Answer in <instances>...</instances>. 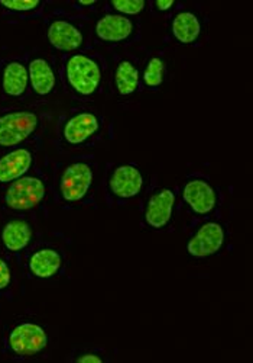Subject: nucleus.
<instances>
[{
	"label": "nucleus",
	"mask_w": 253,
	"mask_h": 363,
	"mask_svg": "<svg viewBox=\"0 0 253 363\" xmlns=\"http://www.w3.org/2000/svg\"><path fill=\"white\" fill-rule=\"evenodd\" d=\"M67 77L77 94L90 96L96 92L100 84L102 72L93 58L83 54H76L67 63Z\"/></svg>",
	"instance_id": "nucleus-1"
},
{
	"label": "nucleus",
	"mask_w": 253,
	"mask_h": 363,
	"mask_svg": "<svg viewBox=\"0 0 253 363\" xmlns=\"http://www.w3.org/2000/svg\"><path fill=\"white\" fill-rule=\"evenodd\" d=\"M48 345L45 330L34 323L16 325L9 335V347L19 356H34Z\"/></svg>",
	"instance_id": "nucleus-4"
},
{
	"label": "nucleus",
	"mask_w": 253,
	"mask_h": 363,
	"mask_svg": "<svg viewBox=\"0 0 253 363\" xmlns=\"http://www.w3.org/2000/svg\"><path fill=\"white\" fill-rule=\"evenodd\" d=\"M48 40L51 45L61 51H74L83 44V34L67 21H55L48 28Z\"/></svg>",
	"instance_id": "nucleus-10"
},
{
	"label": "nucleus",
	"mask_w": 253,
	"mask_h": 363,
	"mask_svg": "<svg viewBox=\"0 0 253 363\" xmlns=\"http://www.w3.org/2000/svg\"><path fill=\"white\" fill-rule=\"evenodd\" d=\"M165 74V63L161 58L153 57L149 60V63L143 72V82L148 87H158L164 82Z\"/></svg>",
	"instance_id": "nucleus-20"
},
{
	"label": "nucleus",
	"mask_w": 253,
	"mask_h": 363,
	"mask_svg": "<svg viewBox=\"0 0 253 363\" xmlns=\"http://www.w3.org/2000/svg\"><path fill=\"white\" fill-rule=\"evenodd\" d=\"M225 243V230L217 223H206L188 241L187 250L193 257H208L216 255Z\"/></svg>",
	"instance_id": "nucleus-6"
},
{
	"label": "nucleus",
	"mask_w": 253,
	"mask_h": 363,
	"mask_svg": "<svg viewBox=\"0 0 253 363\" xmlns=\"http://www.w3.org/2000/svg\"><path fill=\"white\" fill-rule=\"evenodd\" d=\"M201 33V23L192 12H180L172 21V34L182 44L194 43Z\"/></svg>",
	"instance_id": "nucleus-18"
},
{
	"label": "nucleus",
	"mask_w": 253,
	"mask_h": 363,
	"mask_svg": "<svg viewBox=\"0 0 253 363\" xmlns=\"http://www.w3.org/2000/svg\"><path fill=\"white\" fill-rule=\"evenodd\" d=\"M0 5L9 11L28 12L40 6L38 0H0Z\"/></svg>",
	"instance_id": "nucleus-22"
},
{
	"label": "nucleus",
	"mask_w": 253,
	"mask_h": 363,
	"mask_svg": "<svg viewBox=\"0 0 253 363\" xmlns=\"http://www.w3.org/2000/svg\"><path fill=\"white\" fill-rule=\"evenodd\" d=\"M61 264V256L54 249H41L34 253L29 260V269L33 272V275L41 279H48L57 275Z\"/></svg>",
	"instance_id": "nucleus-14"
},
{
	"label": "nucleus",
	"mask_w": 253,
	"mask_h": 363,
	"mask_svg": "<svg viewBox=\"0 0 253 363\" xmlns=\"http://www.w3.org/2000/svg\"><path fill=\"white\" fill-rule=\"evenodd\" d=\"M134 23L131 19L122 15H106L99 19L96 25V34L100 40L107 43H119L131 37Z\"/></svg>",
	"instance_id": "nucleus-13"
},
{
	"label": "nucleus",
	"mask_w": 253,
	"mask_h": 363,
	"mask_svg": "<svg viewBox=\"0 0 253 363\" xmlns=\"http://www.w3.org/2000/svg\"><path fill=\"white\" fill-rule=\"evenodd\" d=\"M100 128V123L96 115L90 112H83L67 121L64 127V138L70 144H81L96 134Z\"/></svg>",
	"instance_id": "nucleus-11"
},
{
	"label": "nucleus",
	"mask_w": 253,
	"mask_h": 363,
	"mask_svg": "<svg viewBox=\"0 0 253 363\" xmlns=\"http://www.w3.org/2000/svg\"><path fill=\"white\" fill-rule=\"evenodd\" d=\"M184 201L189 205L196 214L206 216L214 209L217 195L216 191L204 180H189L182 191Z\"/></svg>",
	"instance_id": "nucleus-8"
},
{
	"label": "nucleus",
	"mask_w": 253,
	"mask_h": 363,
	"mask_svg": "<svg viewBox=\"0 0 253 363\" xmlns=\"http://www.w3.org/2000/svg\"><path fill=\"white\" fill-rule=\"evenodd\" d=\"M29 82L33 89L35 90V94L45 96L51 94V90L55 86V74L51 69V66L42 58H35L30 62L29 69Z\"/></svg>",
	"instance_id": "nucleus-15"
},
{
	"label": "nucleus",
	"mask_w": 253,
	"mask_h": 363,
	"mask_svg": "<svg viewBox=\"0 0 253 363\" xmlns=\"http://www.w3.org/2000/svg\"><path fill=\"white\" fill-rule=\"evenodd\" d=\"M139 84V72L131 62H122L116 69V87L122 96L135 94Z\"/></svg>",
	"instance_id": "nucleus-19"
},
{
	"label": "nucleus",
	"mask_w": 253,
	"mask_h": 363,
	"mask_svg": "<svg viewBox=\"0 0 253 363\" xmlns=\"http://www.w3.org/2000/svg\"><path fill=\"white\" fill-rule=\"evenodd\" d=\"M45 196V185L38 177L22 176L12 182L6 191L5 202L15 211H28L38 206Z\"/></svg>",
	"instance_id": "nucleus-2"
},
{
	"label": "nucleus",
	"mask_w": 253,
	"mask_h": 363,
	"mask_svg": "<svg viewBox=\"0 0 253 363\" xmlns=\"http://www.w3.org/2000/svg\"><path fill=\"white\" fill-rule=\"evenodd\" d=\"M9 284H11V269L4 259H0V289L8 288Z\"/></svg>",
	"instance_id": "nucleus-23"
},
{
	"label": "nucleus",
	"mask_w": 253,
	"mask_h": 363,
	"mask_svg": "<svg viewBox=\"0 0 253 363\" xmlns=\"http://www.w3.org/2000/svg\"><path fill=\"white\" fill-rule=\"evenodd\" d=\"M93 184V170L86 163L70 164L61 177V195L69 202L81 201Z\"/></svg>",
	"instance_id": "nucleus-5"
},
{
	"label": "nucleus",
	"mask_w": 253,
	"mask_h": 363,
	"mask_svg": "<svg viewBox=\"0 0 253 363\" xmlns=\"http://www.w3.org/2000/svg\"><path fill=\"white\" fill-rule=\"evenodd\" d=\"M112 6L123 15H138L143 11V0H112Z\"/></svg>",
	"instance_id": "nucleus-21"
},
{
	"label": "nucleus",
	"mask_w": 253,
	"mask_h": 363,
	"mask_svg": "<svg viewBox=\"0 0 253 363\" xmlns=\"http://www.w3.org/2000/svg\"><path fill=\"white\" fill-rule=\"evenodd\" d=\"M81 6H93L94 4H96V0H90V2H84V0H80L78 2Z\"/></svg>",
	"instance_id": "nucleus-26"
},
{
	"label": "nucleus",
	"mask_w": 253,
	"mask_h": 363,
	"mask_svg": "<svg viewBox=\"0 0 253 363\" xmlns=\"http://www.w3.org/2000/svg\"><path fill=\"white\" fill-rule=\"evenodd\" d=\"M33 238V230L23 220H13L8 223L2 231V241L8 250L20 252Z\"/></svg>",
	"instance_id": "nucleus-17"
},
{
	"label": "nucleus",
	"mask_w": 253,
	"mask_h": 363,
	"mask_svg": "<svg viewBox=\"0 0 253 363\" xmlns=\"http://www.w3.org/2000/svg\"><path fill=\"white\" fill-rule=\"evenodd\" d=\"M155 6H156L158 11L165 12V11H168L170 8L174 6V2H171V0H168V2H165V0H158V2L155 4Z\"/></svg>",
	"instance_id": "nucleus-25"
},
{
	"label": "nucleus",
	"mask_w": 253,
	"mask_h": 363,
	"mask_svg": "<svg viewBox=\"0 0 253 363\" xmlns=\"http://www.w3.org/2000/svg\"><path fill=\"white\" fill-rule=\"evenodd\" d=\"M109 186L113 195L122 199H129L136 196L143 186V177L142 173L131 164H124L117 167L110 180H109Z\"/></svg>",
	"instance_id": "nucleus-7"
},
{
	"label": "nucleus",
	"mask_w": 253,
	"mask_h": 363,
	"mask_svg": "<svg viewBox=\"0 0 253 363\" xmlns=\"http://www.w3.org/2000/svg\"><path fill=\"white\" fill-rule=\"evenodd\" d=\"M38 127L34 112H11L0 116V145L13 147L23 143Z\"/></svg>",
	"instance_id": "nucleus-3"
},
{
	"label": "nucleus",
	"mask_w": 253,
	"mask_h": 363,
	"mask_svg": "<svg viewBox=\"0 0 253 363\" xmlns=\"http://www.w3.org/2000/svg\"><path fill=\"white\" fill-rule=\"evenodd\" d=\"M175 205V195L170 189H163L156 192L148 202L145 211V220L152 228L165 227L172 216Z\"/></svg>",
	"instance_id": "nucleus-9"
},
{
	"label": "nucleus",
	"mask_w": 253,
	"mask_h": 363,
	"mask_svg": "<svg viewBox=\"0 0 253 363\" xmlns=\"http://www.w3.org/2000/svg\"><path fill=\"white\" fill-rule=\"evenodd\" d=\"M29 83V74L26 67L22 63L12 62L4 70L2 87L8 96L19 98L26 92Z\"/></svg>",
	"instance_id": "nucleus-16"
},
{
	"label": "nucleus",
	"mask_w": 253,
	"mask_h": 363,
	"mask_svg": "<svg viewBox=\"0 0 253 363\" xmlns=\"http://www.w3.org/2000/svg\"><path fill=\"white\" fill-rule=\"evenodd\" d=\"M33 164V155L25 148L11 151L0 159V184H9L22 177Z\"/></svg>",
	"instance_id": "nucleus-12"
},
{
	"label": "nucleus",
	"mask_w": 253,
	"mask_h": 363,
	"mask_svg": "<svg viewBox=\"0 0 253 363\" xmlns=\"http://www.w3.org/2000/svg\"><path fill=\"white\" fill-rule=\"evenodd\" d=\"M78 363H102V359L96 354H91V353H87V354H83L77 359Z\"/></svg>",
	"instance_id": "nucleus-24"
}]
</instances>
